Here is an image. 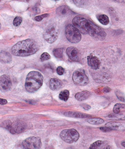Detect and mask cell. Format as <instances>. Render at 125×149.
<instances>
[{"label": "cell", "instance_id": "cell-26", "mask_svg": "<svg viewBox=\"0 0 125 149\" xmlns=\"http://www.w3.org/2000/svg\"><path fill=\"white\" fill-rule=\"evenodd\" d=\"M12 122L10 120H6L1 124V127L9 131L12 126Z\"/></svg>", "mask_w": 125, "mask_h": 149}, {"label": "cell", "instance_id": "cell-14", "mask_svg": "<svg viewBox=\"0 0 125 149\" xmlns=\"http://www.w3.org/2000/svg\"><path fill=\"white\" fill-rule=\"evenodd\" d=\"M49 87L53 91H57L63 87V84L62 81L57 78H52L50 80Z\"/></svg>", "mask_w": 125, "mask_h": 149}, {"label": "cell", "instance_id": "cell-29", "mask_svg": "<svg viewBox=\"0 0 125 149\" xmlns=\"http://www.w3.org/2000/svg\"><path fill=\"white\" fill-rule=\"evenodd\" d=\"M102 144V141H95V142L91 144L89 148L91 149H97V148L100 146Z\"/></svg>", "mask_w": 125, "mask_h": 149}, {"label": "cell", "instance_id": "cell-24", "mask_svg": "<svg viewBox=\"0 0 125 149\" xmlns=\"http://www.w3.org/2000/svg\"><path fill=\"white\" fill-rule=\"evenodd\" d=\"M123 109H125V104L117 103L114 106L113 111L114 113L118 114L121 112V110Z\"/></svg>", "mask_w": 125, "mask_h": 149}, {"label": "cell", "instance_id": "cell-35", "mask_svg": "<svg viewBox=\"0 0 125 149\" xmlns=\"http://www.w3.org/2000/svg\"><path fill=\"white\" fill-rule=\"evenodd\" d=\"M8 103L7 100L3 99H0V104L1 105H4Z\"/></svg>", "mask_w": 125, "mask_h": 149}, {"label": "cell", "instance_id": "cell-8", "mask_svg": "<svg viewBox=\"0 0 125 149\" xmlns=\"http://www.w3.org/2000/svg\"><path fill=\"white\" fill-rule=\"evenodd\" d=\"M42 145L40 138L34 136L27 138L22 143L23 148L26 149H40Z\"/></svg>", "mask_w": 125, "mask_h": 149}, {"label": "cell", "instance_id": "cell-28", "mask_svg": "<svg viewBox=\"0 0 125 149\" xmlns=\"http://www.w3.org/2000/svg\"><path fill=\"white\" fill-rule=\"evenodd\" d=\"M51 58V56L47 52H44L40 57V59L42 62L47 60Z\"/></svg>", "mask_w": 125, "mask_h": 149}, {"label": "cell", "instance_id": "cell-22", "mask_svg": "<svg viewBox=\"0 0 125 149\" xmlns=\"http://www.w3.org/2000/svg\"><path fill=\"white\" fill-rule=\"evenodd\" d=\"M69 96V91L67 90H65L61 92L59 95V98L62 101H67L68 100Z\"/></svg>", "mask_w": 125, "mask_h": 149}, {"label": "cell", "instance_id": "cell-4", "mask_svg": "<svg viewBox=\"0 0 125 149\" xmlns=\"http://www.w3.org/2000/svg\"><path fill=\"white\" fill-rule=\"evenodd\" d=\"M59 34V29L56 23L50 25L45 30L43 38L46 42L50 44L53 43L57 40Z\"/></svg>", "mask_w": 125, "mask_h": 149}, {"label": "cell", "instance_id": "cell-37", "mask_svg": "<svg viewBox=\"0 0 125 149\" xmlns=\"http://www.w3.org/2000/svg\"><path fill=\"white\" fill-rule=\"evenodd\" d=\"M33 11L37 13H39L40 12V9L37 7H35L34 8H33Z\"/></svg>", "mask_w": 125, "mask_h": 149}, {"label": "cell", "instance_id": "cell-9", "mask_svg": "<svg viewBox=\"0 0 125 149\" xmlns=\"http://www.w3.org/2000/svg\"><path fill=\"white\" fill-rule=\"evenodd\" d=\"M26 123L21 121H16L12 124L10 132L12 134H19L24 131L27 128Z\"/></svg>", "mask_w": 125, "mask_h": 149}, {"label": "cell", "instance_id": "cell-17", "mask_svg": "<svg viewBox=\"0 0 125 149\" xmlns=\"http://www.w3.org/2000/svg\"><path fill=\"white\" fill-rule=\"evenodd\" d=\"M56 13L60 16H64L67 15L71 12L70 10L67 5H62L59 7L56 11Z\"/></svg>", "mask_w": 125, "mask_h": 149}, {"label": "cell", "instance_id": "cell-13", "mask_svg": "<svg viewBox=\"0 0 125 149\" xmlns=\"http://www.w3.org/2000/svg\"><path fill=\"white\" fill-rule=\"evenodd\" d=\"M105 126L109 128L112 130H119L122 131L125 130V126L124 124L122 123L115 121H112L107 123Z\"/></svg>", "mask_w": 125, "mask_h": 149}, {"label": "cell", "instance_id": "cell-31", "mask_svg": "<svg viewBox=\"0 0 125 149\" xmlns=\"http://www.w3.org/2000/svg\"><path fill=\"white\" fill-rule=\"evenodd\" d=\"M116 95L117 98L120 101H122V102H125V96L123 95V94L122 93L119 91H117L116 93Z\"/></svg>", "mask_w": 125, "mask_h": 149}, {"label": "cell", "instance_id": "cell-38", "mask_svg": "<svg viewBox=\"0 0 125 149\" xmlns=\"http://www.w3.org/2000/svg\"><path fill=\"white\" fill-rule=\"evenodd\" d=\"M113 1L119 3H125V0H113Z\"/></svg>", "mask_w": 125, "mask_h": 149}, {"label": "cell", "instance_id": "cell-3", "mask_svg": "<svg viewBox=\"0 0 125 149\" xmlns=\"http://www.w3.org/2000/svg\"><path fill=\"white\" fill-rule=\"evenodd\" d=\"M43 77L40 73L32 71L28 74L26 78L25 87L27 92L33 93L38 91L43 84Z\"/></svg>", "mask_w": 125, "mask_h": 149}, {"label": "cell", "instance_id": "cell-20", "mask_svg": "<svg viewBox=\"0 0 125 149\" xmlns=\"http://www.w3.org/2000/svg\"><path fill=\"white\" fill-rule=\"evenodd\" d=\"M97 18L99 22L104 25H106L109 23V18L106 15L99 14L97 16Z\"/></svg>", "mask_w": 125, "mask_h": 149}, {"label": "cell", "instance_id": "cell-30", "mask_svg": "<svg viewBox=\"0 0 125 149\" xmlns=\"http://www.w3.org/2000/svg\"><path fill=\"white\" fill-rule=\"evenodd\" d=\"M48 16H49L48 14H44L41 15L36 16L35 17L34 19L37 22H40L43 19L48 17Z\"/></svg>", "mask_w": 125, "mask_h": 149}, {"label": "cell", "instance_id": "cell-33", "mask_svg": "<svg viewBox=\"0 0 125 149\" xmlns=\"http://www.w3.org/2000/svg\"><path fill=\"white\" fill-rule=\"evenodd\" d=\"M100 129L101 130V131H102V132H109V131H112L111 129L109 128L108 127H106V126H105V127L100 128Z\"/></svg>", "mask_w": 125, "mask_h": 149}, {"label": "cell", "instance_id": "cell-23", "mask_svg": "<svg viewBox=\"0 0 125 149\" xmlns=\"http://www.w3.org/2000/svg\"><path fill=\"white\" fill-rule=\"evenodd\" d=\"M87 122L91 124L98 125L103 123L104 122V120L99 118H90L87 120Z\"/></svg>", "mask_w": 125, "mask_h": 149}, {"label": "cell", "instance_id": "cell-1", "mask_svg": "<svg viewBox=\"0 0 125 149\" xmlns=\"http://www.w3.org/2000/svg\"><path fill=\"white\" fill-rule=\"evenodd\" d=\"M72 23L82 34L89 35L97 41H104L106 38V34L104 31L83 16H76Z\"/></svg>", "mask_w": 125, "mask_h": 149}, {"label": "cell", "instance_id": "cell-32", "mask_svg": "<svg viewBox=\"0 0 125 149\" xmlns=\"http://www.w3.org/2000/svg\"><path fill=\"white\" fill-rule=\"evenodd\" d=\"M64 69L61 66H59L57 69V74L59 76H62L64 73Z\"/></svg>", "mask_w": 125, "mask_h": 149}, {"label": "cell", "instance_id": "cell-21", "mask_svg": "<svg viewBox=\"0 0 125 149\" xmlns=\"http://www.w3.org/2000/svg\"><path fill=\"white\" fill-rule=\"evenodd\" d=\"M72 1L77 7L80 8L86 7L89 3V0H72Z\"/></svg>", "mask_w": 125, "mask_h": 149}, {"label": "cell", "instance_id": "cell-5", "mask_svg": "<svg viewBox=\"0 0 125 149\" xmlns=\"http://www.w3.org/2000/svg\"><path fill=\"white\" fill-rule=\"evenodd\" d=\"M65 35L70 42L76 43L81 41L82 36L79 31L71 24L67 25L65 29Z\"/></svg>", "mask_w": 125, "mask_h": 149}, {"label": "cell", "instance_id": "cell-39", "mask_svg": "<svg viewBox=\"0 0 125 149\" xmlns=\"http://www.w3.org/2000/svg\"><path fill=\"white\" fill-rule=\"evenodd\" d=\"M121 144L125 148V141H122V142H121Z\"/></svg>", "mask_w": 125, "mask_h": 149}, {"label": "cell", "instance_id": "cell-27", "mask_svg": "<svg viewBox=\"0 0 125 149\" xmlns=\"http://www.w3.org/2000/svg\"><path fill=\"white\" fill-rule=\"evenodd\" d=\"M22 22V18L20 16H17L14 20L13 24L14 25L15 27H18Z\"/></svg>", "mask_w": 125, "mask_h": 149}, {"label": "cell", "instance_id": "cell-25", "mask_svg": "<svg viewBox=\"0 0 125 149\" xmlns=\"http://www.w3.org/2000/svg\"><path fill=\"white\" fill-rule=\"evenodd\" d=\"M53 52L55 57L58 58H62L63 56V48H55L53 50Z\"/></svg>", "mask_w": 125, "mask_h": 149}, {"label": "cell", "instance_id": "cell-7", "mask_svg": "<svg viewBox=\"0 0 125 149\" xmlns=\"http://www.w3.org/2000/svg\"><path fill=\"white\" fill-rule=\"evenodd\" d=\"M75 84L79 86H85L89 82V80L83 70L79 69L75 71L72 76Z\"/></svg>", "mask_w": 125, "mask_h": 149}, {"label": "cell", "instance_id": "cell-6", "mask_svg": "<svg viewBox=\"0 0 125 149\" xmlns=\"http://www.w3.org/2000/svg\"><path fill=\"white\" fill-rule=\"evenodd\" d=\"M60 137L65 142L72 144L78 141L79 134L74 129H68L63 130L60 134Z\"/></svg>", "mask_w": 125, "mask_h": 149}, {"label": "cell", "instance_id": "cell-12", "mask_svg": "<svg viewBox=\"0 0 125 149\" xmlns=\"http://www.w3.org/2000/svg\"><path fill=\"white\" fill-rule=\"evenodd\" d=\"M87 64L94 70L98 69L101 65V62L98 57L91 54L87 58Z\"/></svg>", "mask_w": 125, "mask_h": 149}, {"label": "cell", "instance_id": "cell-11", "mask_svg": "<svg viewBox=\"0 0 125 149\" xmlns=\"http://www.w3.org/2000/svg\"><path fill=\"white\" fill-rule=\"evenodd\" d=\"M66 52L69 58L71 61L76 62H78L81 61V54L78 49L76 47L73 46L68 47L66 50Z\"/></svg>", "mask_w": 125, "mask_h": 149}, {"label": "cell", "instance_id": "cell-34", "mask_svg": "<svg viewBox=\"0 0 125 149\" xmlns=\"http://www.w3.org/2000/svg\"><path fill=\"white\" fill-rule=\"evenodd\" d=\"M81 106L84 109L86 110V111H88L91 108V106L87 104H82V105H81Z\"/></svg>", "mask_w": 125, "mask_h": 149}, {"label": "cell", "instance_id": "cell-16", "mask_svg": "<svg viewBox=\"0 0 125 149\" xmlns=\"http://www.w3.org/2000/svg\"><path fill=\"white\" fill-rule=\"evenodd\" d=\"M91 92L85 91L77 93L75 95L76 99L79 101H83L87 100L90 96Z\"/></svg>", "mask_w": 125, "mask_h": 149}, {"label": "cell", "instance_id": "cell-40", "mask_svg": "<svg viewBox=\"0 0 125 149\" xmlns=\"http://www.w3.org/2000/svg\"><path fill=\"white\" fill-rule=\"evenodd\" d=\"M52 1H59V0H52Z\"/></svg>", "mask_w": 125, "mask_h": 149}, {"label": "cell", "instance_id": "cell-36", "mask_svg": "<svg viewBox=\"0 0 125 149\" xmlns=\"http://www.w3.org/2000/svg\"><path fill=\"white\" fill-rule=\"evenodd\" d=\"M111 89L108 87H105L103 89V91H104L106 93H109L111 92Z\"/></svg>", "mask_w": 125, "mask_h": 149}, {"label": "cell", "instance_id": "cell-18", "mask_svg": "<svg viewBox=\"0 0 125 149\" xmlns=\"http://www.w3.org/2000/svg\"><path fill=\"white\" fill-rule=\"evenodd\" d=\"M1 62L5 63H8L12 61V57L10 54L9 52L3 51L1 52Z\"/></svg>", "mask_w": 125, "mask_h": 149}, {"label": "cell", "instance_id": "cell-10", "mask_svg": "<svg viewBox=\"0 0 125 149\" xmlns=\"http://www.w3.org/2000/svg\"><path fill=\"white\" fill-rule=\"evenodd\" d=\"M12 86L10 78L7 75H2L0 78V88L2 92L9 91Z\"/></svg>", "mask_w": 125, "mask_h": 149}, {"label": "cell", "instance_id": "cell-15", "mask_svg": "<svg viewBox=\"0 0 125 149\" xmlns=\"http://www.w3.org/2000/svg\"><path fill=\"white\" fill-rule=\"evenodd\" d=\"M64 115L67 117L77 118H86L91 117L89 115L75 111H67L64 113Z\"/></svg>", "mask_w": 125, "mask_h": 149}, {"label": "cell", "instance_id": "cell-2", "mask_svg": "<svg viewBox=\"0 0 125 149\" xmlns=\"http://www.w3.org/2000/svg\"><path fill=\"white\" fill-rule=\"evenodd\" d=\"M38 44L32 39H27L17 43L12 49L13 55L25 57L34 54L38 51Z\"/></svg>", "mask_w": 125, "mask_h": 149}, {"label": "cell", "instance_id": "cell-19", "mask_svg": "<svg viewBox=\"0 0 125 149\" xmlns=\"http://www.w3.org/2000/svg\"><path fill=\"white\" fill-rule=\"evenodd\" d=\"M107 118L110 120H125V111L118 114H113L109 115Z\"/></svg>", "mask_w": 125, "mask_h": 149}]
</instances>
